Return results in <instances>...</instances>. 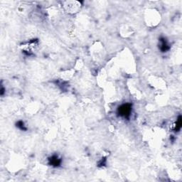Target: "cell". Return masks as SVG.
I'll list each match as a JSON object with an SVG mask.
<instances>
[{"mask_svg":"<svg viewBox=\"0 0 182 182\" xmlns=\"http://www.w3.org/2000/svg\"><path fill=\"white\" fill-rule=\"evenodd\" d=\"M131 111H132V105L129 103H126L119 107L117 109V113L122 117L128 118L130 115Z\"/></svg>","mask_w":182,"mask_h":182,"instance_id":"6da1fadb","label":"cell"},{"mask_svg":"<svg viewBox=\"0 0 182 182\" xmlns=\"http://www.w3.org/2000/svg\"><path fill=\"white\" fill-rule=\"evenodd\" d=\"M48 160H49L50 164L53 166H55V167L60 166L61 163V159L57 155H53L51 158H49Z\"/></svg>","mask_w":182,"mask_h":182,"instance_id":"7a4b0ae2","label":"cell"},{"mask_svg":"<svg viewBox=\"0 0 182 182\" xmlns=\"http://www.w3.org/2000/svg\"><path fill=\"white\" fill-rule=\"evenodd\" d=\"M160 46H159V48H160L161 51H162V52H166V51H168V50L169 49V45H168L167 42H166V39L164 38H160Z\"/></svg>","mask_w":182,"mask_h":182,"instance_id":"3957f363","label":"cell"},{"mask_svg":"<svg viewBox=\"0 0 182 182\" xmlns=\"http://www.w3.org/2000/svg\"><path fill=\"white\" fill-rule=\"evenodd\" d=\"M181 117H179L177 122H176V126H175V129H176V130H179V129H181Z\"/></svg>","mask_w":182,"mask_h":182,"instance_id":"277c9868","label":"cell"},{"mask_svg":"<svg viewBox=\"0 0 182 182\" xmlns=\"http://www.w3.org/2000/svg\"><path fill=\"white\" fill-rule=\"evenodd\" d=\"M17 127L18 128H20L21 129H25V127H24V122H21V121H19V122L17 123Z\"/></svg>","mask_w":182,"mask_h":182,"instance_id":"5b68a950","label":"cell"}]
</instances>
